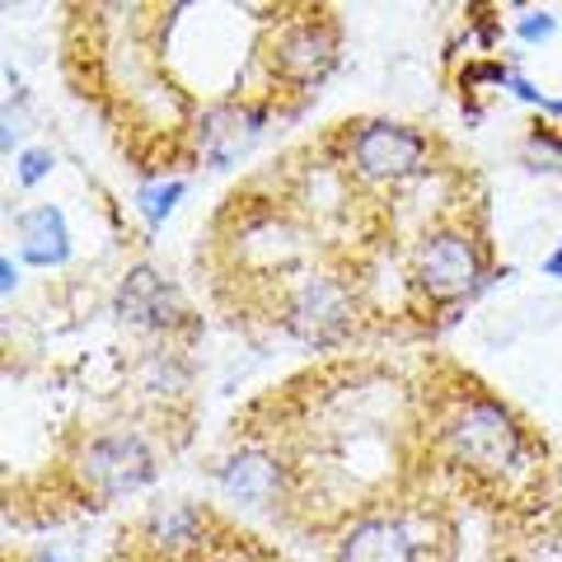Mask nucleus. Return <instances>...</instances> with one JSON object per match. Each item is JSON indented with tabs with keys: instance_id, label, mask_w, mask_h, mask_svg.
I'll return each mask as SVG.
<instances>
[{
	"instance_id": "1",
	"label": "nucleus",
	"mask_w": 562,
	"mask_h": 562,
	"mask_svg": "<svg viewBox=\"0 0 562 562\" xmlns=\"http://www.w3.org/2000/svg\"><path fill=\"white\" fill-rule=\"evenodd\" d=\"M431 441L473 483H520L535 469V431L497 390L479 380H460L436 394Z\"/></svg>"
},
{
	"instance_id": "2",
	"label": "nucleus",
	"mask_w": 562,
	"mask_h": 562,
	"mask_svg": "<svg viewBox=\"0 0 562 562\" xmlns=\"http://www.w3.org/2000/svg\"><path fill=\"white\" fill-rule=\"evenodd\" d=\"M506 272L512 268H487L479 231H469L460 221H441L431 231H422L408 254V281L431 310H460L479 301Z\"/></svg>"
},
{
	"instance_id": "3",
	"label": "nucleus",
	"mask_w": 562,
	"mask_h": 562,
	"mask_svg": "<svg viewBox=\"0 0 562 562\" xmlns=\"http://www.w3.org/2000/svg\"><path fill=\"white\" fill-rule=\"evenodd\" d=\"M342 165L361 188L371 192H390L422 179V169L431 160V140L413 122L398 117H361L351 122L342 136Z\"/></svg>"
},
{
	"instance_id": "4",
	"label": "nucleus",
	"mask_w": 562,
	"mask_h": 562,
	"mask_svg": "<svg viewBox=\"0 0 562 562\" xmlns=\"http://www.w3.org/2000/svg\"><path fill=\"white\" fill-rule=\"evenodd\" d=\"M262 70H268L272 94H305L338 70V29L333 20L291 14L277 20L262 38Z\"/></svg>"
},
{
	"instance_id": "5",
	"label": "nucleus",
	"mask_w": 562,
	"mask_h": 562,
	"mask_svg": "<svg viewBox=\"0 0 562 562\" xmlns=\"http://www.w3.org/2000/svg\"><path fill=\"white\" fill-rule=\"evenodd\" d=\"M76 483L90 492L94 502H113L127 497V492H140L146 483H155V446L140 431L127 427H103L90 431L76 446Z\"/></svg>"
},
{
	"instance_id": "6",
	"label": "nucleus",
	"mask_w": 562,
	"mask_h": 562,
	"mask_svg": "<svg viewBox=\"0 0 562 562\" xmlns=\"http://www.w3.org/2000/svg\"><path fill=\"white\" fill-rule=\"evenodd\" d=\"M272 117H277V94H249V99L225 94L192 113V122H188L192 150H198V160L206 169H231L268 136Z\"/></svg>"
},
{
	"instance_id": "7",
	"label": "nucleus",
	"mask_w": 562,
	"mask_h": 562,
	"mask_svg": "<svg viewBox=\"0 0 562 562\" xmlns=\"http://www.w3.org/2000/svg\"><path fill=\"white\" fill-rule=\"evenodd\" d=\"M338 562H427L431 535L417 512L398 506H366L338 530Z\"/></svg>"
},
{
	"instance_id": "8",
	"label": "nucleus",
	"mask_w": 562,
	"mask_h": 562,
	"mask_svg": "<svg viewBox=\"0 0 562 562\" xmlns=\"http://www.w3.org/2000/svg\"><path fill=\"white\" fill-rule=\"evenodd\" d=\"M357 295L342 277H305L301 286L286 295V310H281V319L286 328L301 338L305 347H338L351 338V328H357Z\"/></svg>"
},
{
	"instance_id": "9",
	"label": "nucleus",
	"mask_w": 562,
	"mask_h": 562,
	"mask_svg": "<svg viewBox=\"0 0 562 562\" xmlns=\"http://www.w3.org/2000/svg\"><path fill=\"white\" fill-rule=\"evenodd\" d=\"M113 310L127 328L150 333V338H165V333H179L188 324V301H183L179 281H169L150 262L127 268V277H122V286L113 295Z\"/></svg>"
},
{
	"instance_id": "10",
	"label": "nucleus",
	"mask_w": 562,
	"mask_h": 562,
	"mask_svg": "<svg viewBox=\"0 0 562 562\" xmlns=\"http://www.w3.org/2000/svg\"><path fill=\"white\" fill-rule=\"evenodd\" d=\"M216 483L231 502L262 512V506H281L291 497L301 469H291L272 446H239L216 464Z\"/></svg>"
},
{
	"instance_id": "11",
	"label": "nucleus",
	"mask_w": 562,
	"mask_h": 562,
	"mask_svg": "<svg viewBox=\"0 0 562 562\" xmlns=\"http://www.w3.org/2000/svg\"><path fill=\"white\" fill-rule=\"evenodd\" d=\"M14 254L20 262H29L33 272H57L76 254V239H70V221L57 202H38L14 216Z\"/></svg>"
},
{
	"instance_id": "12",
	"label": "nucleus",
	"mask_w": 562,
	"mask_h": 562,
	"mask_svg": "<svg viewBox=\"0 0 562 562\" xmlns=\"http://www.w3.org/2000/svg\"><path fill=\"white\" fill-rule=\"evenodd\" d=\"M188 198V179L183 173H173V179H150L136 188V211L140 221H146V231H160V225L179 211V202Z\"/></svg>"
},
{
	"instance_id": "13",
	"label": "nucleus",
	"mask_w": 562,
	"mask_h": 562,
	"mask_svg": "<svg viewBox=\"0 0 562 562\" xmlns=\"http://www.w3.org/2000/svg\"><path fill=\"white\" fill-rule=\"evenodd\" d=\"M52 169H57V155H52V146H24L20 155H14V183H20V188H38Z\"/></svg>"
},
{
	"instance_id": "14",
	"label": "nucleus",
	"mask_w": 562,
	"mask_h": 562,
	"mask_svg": "<svg viewBox=\"0 0 562 562\" xmlns=\"http://www.w3.org/2000/svg\"><path fill=\"white\" fill-rule=\"evenodd\" d=\"M558 33V14L553 10H520V20H516V38L525 47H539V43H549Z\"/></svg>"
},
{
	"instance_id": "15",
	"label": "nucleus",
	"mask_w": 562,
	"mask_h": 562,
	"mask_svg": "<svg viewBox=\"0 0 562 562\" xmlns=\"http://www.w3.org/2000/svg\"><path fill=\"white\" fill-rule=\"evenodd\" d=\"M502 90H506V94H512V99H520V103H530V109H539V113H543V103H549V94H543V90H539V85H535L530 76H520V70H516V66H512V70H506Z\"/></svg>"
},
{
	"instance_id": "16",
	"label": "nucleus",
	"mask_w": 562,
	"mask_h": 562,
	"mask_svg": "<svg viewBox=\"0 0 562 562\" xmlns=\"http://www.w3.org/2000/svg\"><path fill=\"white\" fill-rule=\"evenodd\" d=\"M14 291H20V254H5V258H0V295H14Z\"/></svg>"
},
{
	"instance_id": "17",
	"label": "nucleus",
	"mask_w": 562,
	"mask_h": 562,
	"mask_svg": "<svg viewBox=\"0 0 562 562\" xmlns=\"http://www.w3.org/2000/svg\"><path fill=\"white\" fill-rule=\"evenodd\" d=\"M543 277H553V281H562V239L553 244V254L543 258Z\"/></svg>"
},
{
	"instance_id": "18",
	"label": "nucleus",
	"mask_w": 562,
	"mask_h": 562,
	"mask_svg": "<svg viewBox=\"0 0 562 562\" xmlns=\"http://www.w3.org/2000/svg\"><path fill=\"white\" fill-rule=\"evenodd\" d=\"M543 113H549V117H558V122H562V99H549V103H543Z\"/></svg>"
}]
</instances>
